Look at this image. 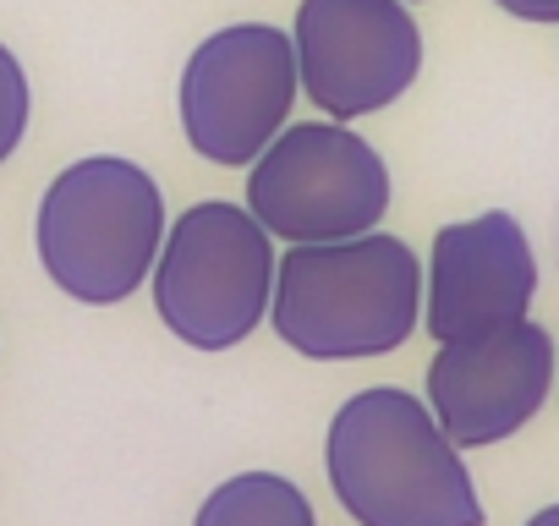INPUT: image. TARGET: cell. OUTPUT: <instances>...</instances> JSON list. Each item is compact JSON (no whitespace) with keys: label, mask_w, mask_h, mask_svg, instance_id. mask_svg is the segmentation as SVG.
I'll list each match as a JSON object with an SVG mask.
<instances>
[{"label":"cell","mask_w":559,"mask_h":526,"mask_svg":"<svg viewBox=\"0 0 559 526\" xmlns=\"http://www.w3.org/2000/svg\"><path fill=\"white\" fill-rule=\"evenodd\" d=\"M324 477L357 526H483L466 450L401 384L357 390L330 417Z\"/></svg>","instance_id":"obj_1"},{"label":"cell","mask_w":559,"mask_h":526,"mask_svg":"<svg viewBox=\"0 0 559 526\" xmlns=\"http://www.w3.org/2000/svg\"><path fill=\"white\" fill-rule=\"evenodd\" d=\"M269 330L308 362H368L423 330V258L390 236L297 241L280 252Z\"/></svg>","instance_id":"obj_2"},{"label":"cell","mask_w":559,"mask_h":526,"mask_svg":"<svg viewBox=\"0 0 559 526\" xmlns=\"http://www.w3.org/2000/svg\"><path fill=\"white\" fill-rule=\"evenodd\" d=\"M165 230V192L138 159L83 154L45 187L34 252L61 297L83 308H116L148 286Z\"/></svg>","instance_id":"obj_3"},{"label":"cell","mask_w":559,"mask_h":526,"mask_svg":"<svg viewBox=\"0 0 559 526\" xmlns=\"http://www.w3.org/2000/svg\"><path fill=\"white\" fill-rule=\"evenodd\" d=\"M280 275V241L247 203L203 198L181 208L165 230L148 297L159 324L187 351H236L269 319Z\"/></svg>","instance_id":"obj_4"},{"label":"cell","mask_w":559,"mask_h":526,"mask_svg":"<svg viewBox=\"0 0 559 526\" xmlns=\"http://www.w3.org/2000/svg\"><path fill=\"white\" fill-rule=\"evenodd\" d=\"M390 165L352 121H292L247 165V208L274 241H346L390 219Z\"/></svg>","instance_id":"obj_5"},{"label":"cell","mask_w":559,"mask_h":526,"mask_svg":"<svg viewBox=\"0 0 559 526\" xmlns=\"http://www.w3.org/2000/svg\"><path fill=\"white\" fill-rule=\"evenodd\" d=\"M302 94L297 45L269 23L214 28L181 67L176 116L181 138L203 165L247 170L280 132L292 127Z\"/></svg>","instance_id":"obj_6"},{"label":"cell","mask_w":559,"mask_h":526,"mask_svg":"<svg viewBox=\"0 0 559 526\" xmlns=\"http://www.w3.org/2000/svg\"><path fill=\"white\" fill-rule=\"evenodd\" d=\"M292 45L302 94L335 121L390 110L423 72V28L406 0H302Z\"/></svg>","instance_id":"obj_7"},{"label":"cell","mask_w":559,"mask_h":526,"mask_svg":"<svg viewBox=\"0 0 559 526\" xmlns=\"http://www.w3.org/2000/svg\"><path fill=\"white\" fill-rule=\"evenodd\" d=\"M554 390V335L532 319H515L488 335L439 340L423 401L461 450H488L521 433Z\"/></svg>","instance_id":"obj_8"},{"label":"cell","mask_w":559,"mask_h":526,"mask_svg":"<svg viewBox=\"0 0 559 526\" xmlns=\"http://www.w3.org/2000/svg\"><path fill=\"white\" fill-rule=\"evenodd\" d=\"M537 258L515 214L488 208L433 230L423 263V330L439 340H466L532 319Z\"/></svg>","instance_id":"obj_9"},{"label":"cell","mask_w":559,"mask_h":526,"mask_svg":"<svg viewBox=\"0 0 559 526\" xmlns=\"http://www.w3.org/2000/svg\"><path fill=\"white\" fill-rule=\"evenodd\" d=\"M192 526H319L313 499L280 471H236L214 482Z\"/></svg>","instance_id":"obj_10"},{"label":"cell","mask_w":559,"mask_h":526,"mask_svg":"<svg viewBox=\"0 0 559 526\" xmlns=\"http://www.w3.org/2000/svg\"><path fill=\"white\" fill-rule=\"evenodd\" d=\"M28 116H34V88L23 61L12 56V45H0V165H7L23 138H28Z\"/></svg>","instance_id":"obj_11"},{"label":"cell","mask_w":559,"mask_h":526,"mask_svg":"<svg viewBox=\"0 0 559 526\" xmlns=\"http://www.w3.org/2000/svg\"><path fill=\"white\" fill-rule=\"evenodd\" d=\"M493 7L521 23H559V0H493Z\"/></svg>","instance_id":"obj_12"},{"label":"cell","mask_w":559,"mask_h":526,"mask_svg":"<svg viewBox=\"0 0 559 526\" xmlns=\"http://www.w3.org/2000/svg\"><path fill=\"white\" fill-rule=\"evenodd\" d=\"M526 526H559V504H543L537 515H526Z\"/></svg>","instance_id":"obj_13"},{"label":"cell","mask_w":559,"mask_h":526,"mask_svg":"<svg viewBox=\"0 0 559 526\" xmlns=\"http://www.w3.org/2000/svg\"><path fill=\"white\" fill-rule=\"evenodd\" d=\"M406 7H412V0H406Z\"/></svg>","instance_id":"obj_14"}]
</instances>
